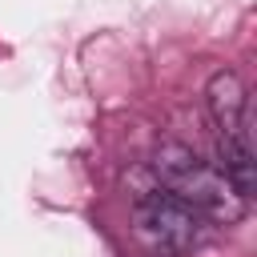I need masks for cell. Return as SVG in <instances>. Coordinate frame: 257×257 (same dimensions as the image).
Returning <instances> with one entry per match:
<instances>
[{
    "instance_id": "1",
    "label": "cell",
    "mask_w": 257,
    "mask_h": 257,
    "mask_svg": "<svg viewBox=\"0 0 257 257\" xmlns=\"http://www.w3.org/2000/svg\"><path fill=\"white\" fill-rule=\"evenodd\" d=\"M153 173H157V181H161L165 193H173L185 205H193L205 221L233 225V221H241L249 213V201L217 173V165L201 161L181 141H161L153 149Z\"/></svg>"
},
{
    "instance_id": "2",
    "label": "cell",
    "mask_w": 257,
    "mask_h": 257,
    "mask_svg": "<svg viewBox=\"0 0 257 257\" xmlns=\"http://www.w3.org/2000/svg\"><path fill=\"white\" fill-rule=\"evenodd\" d=\"M133 229L153 253L165 257H185L209 241V221L165 189H153L133 205Z\"/></svg>"
},
{
    "instance_id": "3",
    "label": "cell",
    "mask_w": 257,
    "mask_h": 257,
    "mask_svg": "<svg viewBox=\"0 0 257 257\" xmlns=\"http://www.w3.org/2000/svg\"><path fill=\"white\" fill-rule=\"evenodd\" d=\"M205 104H209V116H213V124L221 128V137H249V96H245V84H241V76L237 72H229V68H221V72H213V80H209V88H205Z\"/></svg>"
},
{
    "instance_id": "4",
    "label": "cell",
    "mask_w": 257,
    "mask_h": 257,
    "mask_svg": "<svg viewBox=\"0 0 257 257\" xmlns=\"http://www.w3.org/2000/svg\"><path fill=\"white\" fill-rule=\"evenodd\" d=\"M217 173L245 201L253 197V149H249V137H221L217 141Z\"/></svg>"
}]
</instances>
